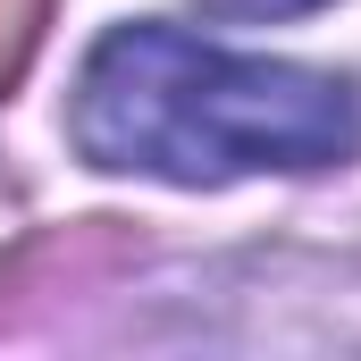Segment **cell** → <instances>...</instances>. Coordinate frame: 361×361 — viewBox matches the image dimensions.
I'll return each instance as SVG.
<instances>
[{
	"label": "cell",
	"mask_w": 361,
	"mask_h": 361,
	"mask_svg": "<svg viewBox=\"0 0 361 361\" xmlns=\"http://www.w3.org/2000/svg\"><path fill=\"white\" fill-rule=\"evenodd\" d=\"M210 17H311V8H328V0H202Z\"/></svg>",
	"instance_id": "3"
},
{
	"label": "cell",
	"mask_w": 361,
	"mask_h": 361,
	"mask_svg": "<svg viewBox=\"0 0 361 361\" xmlns=\"http://www.w3.org/2000/svg\"><path fill=\"white\" fill-rule=\"evenodd\" d=\"M42 25H51V0H0V92L25 76V59H34Z\"/></svg>",
	"instance_id": "2"
},
{
	"label": "cell",
	"mask_w": 361,
	"mask_h": 361,
	"mask_svg": "<svg viewBox=\"0 0 361 361\" xmlns=\"http://www.w3.org/2000/svg\"><path fill=\"white\" fill-rule=\"evenodd\" d=\"M76 160L109 177L227 185L261 169H336L361 152V92L328 68L244 59L185 25L135 17L92 42L68 101Z\"/></svg>",
	"instance_id": "1"
}]
</instances>
